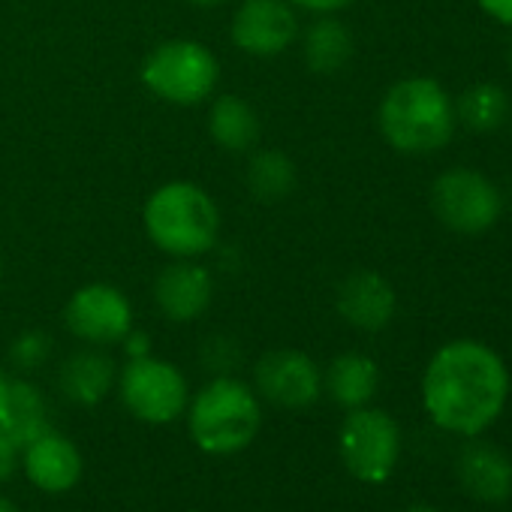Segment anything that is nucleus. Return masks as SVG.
I'll list each match as a JSON object with an SVG mask.
<instances>
[{"instance_id":"nucleus-28","label":"nucleus","mask_w":512,"mask_h":512,"mask_svg":"<svg viewBox=\"0 0 512 512\" xmlns=\"http://www.w3.org/2000/svg\"><path fill=\"white\" fill-rule=\"evenodd\" d=\"M7 401H10V377H4V371H0V419L7 413Z\"/></svg>"},{"instance_id":"nucleus-14","label":"nucleus","mask_w":512,"mask_h":512,"mask_svg":"<svg viewBox=\"0 0 512 512\" xmlns=\"http://www.w3.org/2000/svg\"><path fill=\"white\" fill-rule=\"evenodd\" d=\"M335 305L344 323H350L353 329L383 332L395 317L398 296H395V287L383 275L371 269H359L341 281Z\"/></svg>"},{"instance_id":"nucleus-10","label":"nucleus","mask_w":512,"mask_h":512,"mask_svg":"<svg viewBox=\"0 0 512 512\" xmlns=\"http://www.w3.org/2000/svg\"><path fill=\"white\" fill-rule=\"evenodd\" d=\"M229 40L250 58H278L299 40V13L287 0H241L229 22Z\"/></svg>"},{"instance_id":"nucleus-6","label":"nucleus","mask_w":512,"mask_h":512,"mask_svg":"<svg viewBox=\"0 0 512 512\" xmlns=\"http://www.w3.org/2000/svg\"><path fill=\"white\" fill-rule=\"evenodd\" d=\"M118 398L130 416L148 425H169L184 416L190 401V386L181 368L157 356H136L118 371Z\"/></svg>"},{"instance_id":"nucleus-8","label":"nucleus","mask_w":512,"mask_h":512,"mask_svg":"<svg viewBox=\"0 0 512 512\" xmlns=\"http://www.w3.org/2000/svg\"><path fill=\"white\" fill-rule=\"evenodd\" d=\"M431 208L446 229L479 235L497 223L503 211V193L488 175L455 166L431 184Z\"/></svg>"},{"instance_id":"nucleus-18","label":"nucleus","mask_w":512,"mask_h":512,"mask_svg":"<svg viewBox=\"0 0 512 512\" xmlns=\"http://www.w3.org/2000/svg\"><path fill=\"white\" fill-rule=\"evenodd\" d=\"M377 386H380L377 362L365 353H341L338 359H332L329 371L323 374V389L344 410L365 407L374 398Z\"/></svg>"},{"instance_id":"nucleus-23","label":"nucleus","mask_w":512,"mask_h":512,"mask_svg":"<svg viewBox=\"0 0 512 512\" xmlns=\"http://www.w3.org/2000/svg\"><path fill=\"white\" fill-rule=\"evenodd\" d=\"M49 350H52L49 335H43V332H22V335L13 341L10 356H13L16 368L34 371V368H40V365L49 359Z\"/></svg>"},{"instance_id":"nucleus-16","label":"nucleus","mask_w":512,"mask_h":512,"mask_svg":"<svg viewBox=\"0 0 512 512\" xmlns=\"http://www.w3.org/2000/svg\"><path fill=\"white\" fill-rule=\"evenodd\" d=\"M208 136L226 154H250L256 145H260L263 124H260L256 109L244 97L220 94V97H211Z\"/></svg>"},{"instance_id":"nucleus-26","label":"nucleus","mask_w":512,"mask_h":512,"mask_svg":"<svg viewBox=\"0 0 512 512\" xmlns=\"http://www.w3.org/2000/svg\"><path fill=\"white\" fill-rule=\"evenodd\" d=\"M476 4L488 19H494L497 25L512 28V0H476Z\"/></svg>"},{"instance_id":"nucleus-31","label":"nucleus","mask_w":512,"mask_h":512,"mask_svg":"<svg viewBox=\"0 0 512 512\" xmlns=\"http://www.w3.org/2000/svg\"><path fill=\"white\" fill-rule=\"evenodd\" d=\"M407 512H437V509H431V506H410Z\"/></svg>"},{"instance_id":"nucleus-11","label":"nucleus","mask_w":512,"mask_h":512,"mask_svg":"<svg viewBox=\"0 0 512 512\" xmlns=\"http://www.w3.org/2000/svg\"><path fill=\"white\" fill-rule=\"evenodd\" d=\"M253 389L275 407L305 410L323 395V371L302 350H272L253 368Z\"/></svg>"},{"instance_id":"nucleus-9","label":"nucleus","mask_w":512,"mask_h":512,"mask_svg":"<svg viewBox=\"0 0 512 512\" xmlns=\"http://www.w3.org/2000/svg\"><path fill=\"white\" fill-rule=\"evenodd\" d=\"M64 326L88 347H115L133 332V305L115 284H85L64 305Z\"/></svg>"},{"instance_id":"nucleus-20","label":"nucleus","mask_w":512,"mask_h":512,"mask_svg":"<svg viewBox=\"0 0 512 512\" xmlns=\"http://www.w3.org/2000/svg\"><path fill=\"white\" fill-rule=\"evenodd\" d=\"M49 425V404L46 395L28 380H10V401L7 413L0 419V434H7L19 449L34 437L46 434Z\"/></svg>"},{"instance_id":"nucleus-19","label":"nucleus","mask_w":512,"mask_h":512,"mask_svg":"<svg viewBox=\"0 0 512 512\" xmlns=\"http://www.w3.org/2000/svg\"><path fill=\"white\" fill-rule=\"evenodd\" d=\"M305 64L317 76H332L344 70L353 58V34L335 16H317L302 37Z\"/></svg>"},{"instance_id":"nucleus-17","label":"nucleus","mask_w":512,"mask_h":512,"mask_svg":"<svg viewBox=\"0 0 512 512\" xmlns=\"http://www.w3.org/2000/svg\"><path fill=\"white\" fill-rule=\"evenodd\" d=\"M118 380L115 362L100 347H85L61 365V392L79 407H97Z\"/></svg>"},{"instance_id":"nucleus-33","label":"nucleus","mask_w":512,"mask_h":512,"mask_svg":"<svg viewBox=\"0 0 512 512\" xmlns=\"http://www.w3.org/2000/svg\"><path fill=\"white\" fill-rule=\"evenodd\" d=\"M0 278H4V260H0Z\"/></svg>"},{"instance_id":"nucleus-7","label":"nucleus","mask_w":512,"mask_h":512,"mask_svg":"<svg viewBox=\"0 0 512 512\" xmlns=\"http://www.w3.org/2000/svg\"><path fill=\"white\" fill-rule=\"evenodd\" d=\"M338 449L344 467L368 485H380L392 476L398 455H401V431L398 422L377 410V407H356L347 413L341 434H338Z\"/></svg>"},{"instance_id":"nucleus-29","label":"nucleus","mask_w":512,"mask_h":512,"mask_svg":"<svg viewBox=\"0 0 512 512\" xmlns=\"http://www.w3.org/2000/svg\"><path fill=\"white\" fill-rule=\"evenodd\" d=\"M187 4H193V7H199V10H214V7L226 4V0H187Z\"/></svg>"},{"instance_id":"nucleus-24","label":"nucleus","mask_w":512,"mask_h":512,"mask_svg":"<svg viewBox=\"0 0 512 512\" xmlns=\"http://www.w3.org/2000/svg\"><path fill=\"white\" fill-rule=\"evenodd\" d=\"M287 4L296 7V10L314 13V16H335V13L353 7L356 0H287Z\"/></svg>"},{"instance_id":"nucleus-2","label":"nucleus","mask_w":512,"mask_h":512,"mask_svg":"<svg viewBox=\"0 0 512 512\" xmlns=\"http://www.w3.org/2000/svg\"><path fill=\"white\" fill-rule=\"evenodd\" d=\"M377 127L389 148L407 157L440 151L455 127V100L431 76H407L395 82L377 109Z\"/></svg>"},{"instance_id":"nucleus-1","label":"nucleus","mask_w":512,"mask_h":512,"mask_svg":"<svg viewBox=\"0 0 512 512\" xmlns=\"http://www.w3.org/2000/svg\"><path fill=\"white\" fill-rule=\"evenodd\" d=\"M509 374L503 359L479 341H449L440 347L422 377L428 416L452 431L473 437L485 431L506 404Z\"/></svg>"},{"instance_id":"nucleus-4","label":"nucleus","mask_w":512,"mask_h":512,"mask_svg":"<svg viewBox=\"0 0 512 512\" xmlns=\"http://www.w3.org/2000/svg\"><path fill=\"white\" fill-rule=\"evenodd\" d=\"M145 235L172 260H199L220 238V208L193 181L160 184L142 208Z\"/></svg>"},{"instance_id":"nucleus-32","label":"nucleus","mask_w":512,"mask_h":512,"mask_svg":"<svg viewBox=\"0 0 512 512\" xmlns=\"http://www.w3.org/2000/svg\"><path fill=\"white\" fill-rule=\"evenodd\" d=\"M509 67H512V40H509Z\"/></svg>"},{"instance_id":"nucleus-3","label":"nucleus","mask_w":512,"mask_h":512,"mask_svg":"<svg viewBox=\"0 0 512 512\" xmlns=\"http://www.w3.org/2000/svg\"><path fill=\"white\" fill-rule=\"evenodd\" d=\"M187 434L205 455L244 452L263 428V398L232 374H217L187 401Z\"/></svg>"},{"instance_id":"nucleus-34","label":"nucleus","mask_w":512,"mask_h":512,"mask_svg":"<svg viewBox=\"0 0 512 512\" xmlns=\"http://www.w3.org/2000/svg\"><path fill=\"white\" fill-rule=\"evenodd\" d=\"M509 202H512V190H509Z\"/></svg>"},{"instance_id":"nucleus-13","label":"nucleus","mask_w":512,"mask_h":512,"mask_svg":"<svg viewBox=\"0 0 512 512\" xmlns=\"http://www.w3.org/2000/svg\"><path fill=\"white\" fill-rule=\"evenodd\" d=\"M19 467L25 470V476L31 479L34 488H40L46 494H64L79 485L85 461H82L79 446L70 437L49 428L46 434H40L22 446Z\"/></svg>"},{"instance_id":"nucleus-15","label":"nucleus","mask_w":512,"mask_h":512,"mask_svg":"<svg viewBox=\"0 0 512 512\" xmlns=\"http://www.w3.org/2000/svg\"><path fill=\"white\" fill-rule=\"evenodd\" d=\"M458 479L464 491L482 503H503L512 494V464L491 443H470L458 458Z\"/></svg>"},{"instance_id":"nucleus-12","label":"nucleus","mask_w":512,"mask_h":512,"mask_svg":"<svg viewBox=\"0 0 512 512\" xmlns=\"http://www.w3.org/2000/svg\"><path fill=\"white\" fill-rule=\"evenodd\" d=\"M214 302V278L196 260H172L154 281V305L169 323H193Z\"/></svg>"},{"instance_id":"nucleus-5","label":"nucleus","mask_w":512,"mask_h":512,"mask_svg":"<svg viewBox=\"0 0 512 512\" xmlns=\"http://www.w3.org/2000/svg\"><path fill=\"white\" fill-rule=\"evenodd\" d=\"M142 85L163 103L199 106L214 97L220 82L217 55L196 40H166L148 52L139 70Z\"/></svg>"},{"instance_id":"nucleus-21","label":"nucleus","mask_w":512,"mask_h":512,"mask_svg":"<svg viewBox=\"0 0 512 512\" xmlns=\"http://www.w3.org/2000/svg\"><path fill=\"white\" fill-rule=\"evenodd\" d=\"M296 163L278 148H260L247 163V190L260 202H284L296 190Z\"/></svg>"},{"instance_id":"nucleus-22","label":"nucleus","mask_w":512,"mask_h":512,"mask_svg":"<svg viewBox=\"0 0 512 512\" xmlns=\"http://www.w3.org/2000/svg\"><path fill=\"white\" fill-rule=\"evenodd\" d=\"M455 118L473 133H494L509 118V94L494 82H479L455 100Z\"/></svg>"},{"instance_id":"nucleus-27","label":"nucleus","mask_w":512,"mask_h":512,"mask_svg":"<svg viewBox=\"0 0 512 512\" xmlns=\"http://www.w3.org/2000/svg\"><path fill=\"white\" fill-rule=\"evenodd\" d=\"M124 350H127V356H130V359H136V356H148V353H151V341L133 329V332L124 338Z\"/></svg>"},{"instance_id":"nucleus-25","label":"nucleus","mask_w":512,"mask_h":512,"mask_svg":"<svg viewBox=\"0 0 512 512\" xmlns=\"http://www.w3.org/2000/svg\"><path fill=\"white\" fill-rule=\"evenodd\" d=\"M19 452L22 449L7 434H0V485L13 479V473L19 470Z\"/></svg>"},{"instance_id":"nucleus-30","label":"nucleus","mask_w":512,"mask_h":512,"mask_svg":"<svg viewBox=\"0 0 512 512\" xmlns=\"http://www.w3.org/2000/svg\"><path fill=\"white\" fill-rule=\"evenodd\" d=\"M0 512H22L10 497H4V494H0Z\"/></svg>"}]
</instances>
